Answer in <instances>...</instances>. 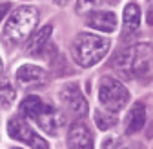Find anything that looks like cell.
<instances>
[{
  "instance_id": "6da1fadb",
  "label": "cell",
  "mask_w": 153,
  "mask_h": 149,
  "mask_svg": "<svg viewBox=\"0 0 153 149\" xmlns=\"http://www.w3.org/2000/svg\"><path fill=\"white\" fill-rule=\"evenodd\" d=\"M113 67L126 80L148 82L153 77V46L151 44L129 46L115 58Z\"/></svg>"
},
{
  "instance_id": "7a4b0ae2",
  "label": "cell",
  "mask_w": 153,
  "mask_h": 149,
  "mask_svg": "<svg viewBox=\"0 0 153 149\" xmlns=\"http://www.w3.org/2000/svg\"><path fill=\"white\" fill-rule=\"evenodd\" d=\"M109 47H111V40L108 36H99L93 33H80L71 42V57L79 66L91 67L106 57Z\"/></svg>"
},
{
  "instance_id": "3957f363",
  "label": "cell",
  "mask_w": 153,
  "mask_h": 149,
  "mask_svg": "<svg viewBox=\"0 0 153 149\" xmlns=\"http://www.w3.org/2000/svg\"><path fill=\"white\" fill-rule=\"evenodd\" d=\"M20 113L24 118H29L36 125H40L48 135H56L62 127L60 111L36 95H29L20 102Z\"/></svg>"
},
{
  "instance_id": "277c9868",
  "label": "cell",
  "mask_w": 153,
  "mask_h": 149,
  "mask_svg": "<svg viewBox=\"0 0 153 149\" xmlns=\"http://www.w3.org/2000/svg\"><path fill=\"white\" fill-rule=\"evenodd\" d=\"M38 22V11L31 6L16 7L4 24V36L11 42H20L31 35Z\"/></svg>"
},
{
  "instance_id": "5b68a950",
  "label": "cell",
  "mask_w": 153,
  "mask_h": 149,
  "mask_svg": "<svg viewBox=\"0 0 153 149\" xmlns=\"http://www.w3.org/2000/svg\"><path fill=\"white\" fill-rule=\"evenodd\" d=\"M129 100V91L126 86L111 77H102L99 82V102L102 109L109 111V113H119L120 109L126 107Z\"/></svg>"
},
{
  "instance_id": "8992f818",
  "label": "cell",
  "mask_w": 153,
  "mask_h": 149,
  "mask_svg": "<svg viewBox=\"0 0 153 149\" xmlns=\"http://www.w3.org/2000/svg\"><path fill=\"white\" fill-rule=\"evenodd\" d=\"M7 133H9L11 138H15L18 142H24L31 149H49V144L38 135L35 129L26 122V118H22V117H15V118L9 120Z\"/></svg>"
},
{
  "instance_id": "52a82bcc",
  "label": "cell",
  "mask_w": 153,
  "mask_h": 149,
  "mask_svg": "<svg viewBox=\"0 0 153 149\" xmlns=\"http://www.w3.org/2000/svg\"><path fill=\"white\" fill-rule=\"evenodd\" d=\"M62 105L75 117H84L88 113V100L84 98L80 87L76 84H66L60 89Z\"/></svg>"
},
{
  "instance_id": "ba28073f",
  "label": "cell",
  "mask_w": 153,
  "mask_h": 149,
  "mask_svg": "<svg viewBox=\"0 0 153 149\" xmlns=\"http://www.w3.org/2000/svg\"><path fill=\"white\" fill-rule=\"evenodd\" d=\"M16 80L22 87H40L48 84V73L40 66L24 64L16 71Z\"/></svg>"
},
{
  "instance_id": "9c48e42d",
  "label": "cell",
  "mask_w": 153,
  "mask_h": 149,
  "mask_svg": "<svg viewBox=\"0 0 153 149\" xmlns=\"http://www.w3.org/2000/svg\"><path fill=\"white\" fill-rule=\"evenodd\" d=\"M68 147L69 149H93V136L86 124L75 122L68 133Z\"/></svg>"
},
{
  "instance_id": "30bf717a",
  "label": "cell",
  "mask_w": 153,
  "mask_h": 149,
  "mask_svg": "<svg viewBox=\"0 0 153 149\" xmlns=\"http://www.w3.org/2000/svg\"><path fill=\"white\" fill-rule=\"evenodd\" d=\"M89 27L97 29V31H104V33H111L117 27V15L113 11H91L88 15V22Z\"/></svg>"
},
{
  "instance_id": "8fae6325",
  "label": "cell",
  "mask_w": 153,
  "mask_h": 149,
  "mask_svg": "<svg viewBox=\"0 0 153 149\" xmlns=\"http://www.w3.org/2000/svg\"><path fill=\"white\" fill-rule=\"evenodd\" d=\"M144 122H146V107L144 104L137 102V104H133V107L129 109V113L126 115V133L128 135H133V133H137L140 131V129L144 127Z\"/></svg>"
},
{
  "instance_id": "7c38bea8",
  "label": "cell",
  "mask_w": 153,
  "mask_h": 149,
  "mask_svg": "<svg viewBox=\"0 0 153 149\" xmlns=\"http://www.w3.org/2000/svg\"><path fill=\"white\" fill-rule=\"evenodd\" d=\"M53 31V26H44L40 27L36 33H33L31 36H27V40H26V53L29 55H38V53H42L48 40H49V35Z\"/></svg>"
},
{
  "instance_id": "4fadbf2b",
  "label": "cell",
  "mask_w": 153,
  "mask_h": 149,
  "mask_svg": "<svg viewBox=\"0 0 153 149\" xmlns=\"http://www.w3.org/2000/svg\"><path fill=\"white\" fill-rule=\"evenodd\" d=\"M124 27H122V33L124 36L135 33L139 27H140V7L135 4V2H129L126 7H124Z\"/></svg>"
},
{
  "instance_id": "5bb4252c",
  "label": "cell",
  "mask_w": 153,
  "mask_h": 149,
  "mask_svg": "<svg viewBox=\"0 0 153 149\" xmlns=\"http://www.w3.org/2000/svg\"><path fill=\"white\" fill-rule=\"evenodd\" d=\"M119 0H76V11L86 13V11H99L102 6H115Z\"/></svg>"
},
{
  "instance_id": "9a60e30c",
  "label": "cell",
  "mask_w": 153,
  "mask_h": 149,
  "mask_svg": "<svg viewBox=\"0 0 153 149\" xmlns=\"http://www.w3.org/2000/svg\"><path fill=\"white\" fill-rule=\"evenodd\" d=\"M95 122L99 129H109L117 124V113H109L106 109H97L95 111Z\"/></svg>"
},
{
  "instance_id": "2e32d148",
  "label": "cell",
  "mask_w": 153,
  "mask_h": 149,
  "mask_svg": "<svg viewBox=\"0 0 153 149\" xmlns=\"http://www.w3.org/2000/svg\"><path fill=\"white\" fill-rule=\"evenodd\" d=\"M15 97H16V93H15V87L11 86V82L4 77H0V104L9 105V104H13Z\"/></svg>"
},
{
  "instance_id": "e0dca14e",
  "label": "cell",
  "mask_w": 153,
  "mask_h": 149,
  "mask_svg": "<svg viewBox=\"0 0 153 149\" xmlns=\"http://www.w3.org/2000/svg\"><path fill=\"white\" fill-rule=\"evenodd\" d=\"M100 149H129V145L119 136H108V138H104Z\"/></svg>"
},
{
  "instance_id": "ac0fdd59",
  "label": "cell",
  "mask_w": 153,
  "mask_h": 149,
  "mask_svg": "<svg viewBox=\"0 0 153 149\" xmlns=\"http://www.w3.org/2000/svg\"><path fill=\"white\" fill-rule=\"evenodd\" d=\"M146 20H148V24H149V26H153V0L149 2V6H148V11H146Z\"/></svg>"
},
{
  "instance_id": "d6986e66",
  "label": "cell",
  "mask_w": 153,
  "mask_h": 149,
  "mask_svg": "<svg viewBox=\"0 0 153 149\" xmlns=\"http://www.w3.org/2000/svg\"><path fill=\"white\" fill-rule=\"evenodd\" d=\"M7 11H9V6H7V4H2V6H0V20H2V18L6 16Z\"/></svg>"
},
{
  "instance_id": "ffe728a7",
  "label": "cell",
  "mask_w": 153,
  "mask_h": 149,
  "mask_svg": "<svg viewBox=\"0 0 153 149\" xmlns=\"http://www.w3.org/2000/svg\"><path fill=\"white\" fill-rule=\"evenodd\" d=\"M53 2H56L59 6H64V4H68V2H69V0H53Z\"/></svg>"
},
{
  "instance_id": "44dd1931",
  "label": "cell",
  "mask_w": 153,
  "mask_h": 149,
  "mask_svg": "<svg viewBox=\"0 0 153 149\" xmlns=\"http://www.w3.org/2000/svg\"><path fill=\"white\" fill-rule=\"evenodd\" d=\"M0 73H2V60H0Z\"/></svg>"
}]
</instances>
